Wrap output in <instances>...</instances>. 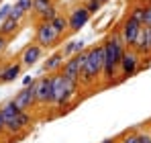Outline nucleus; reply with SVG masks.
Instances as JSON below:
<instances>
[{
  "label": "nucleus",
  "mask_w": 151,
  "mask_h": 143,
  "mask_svg": "<svg viewBox=\"0 0 151 143\" xmlns=\"http://www.w3.org/2000/svg\"><path fill=\"white\" fill-rule=\"evenodd\" d=\"M19 29H21V21H17V19H12V17H8L6 21H2L0 23V35H4V37H14L17 33H19Z\"/></svg>",
  "instance_id": "nucleus-13"
},
{
  "label": "nucleus",
  "mask_w": 151,
  "mask_h": 143,
  "mask_svg": "<svg viewBox=\"0 0 151 143\" xmlns=\"http://www.w3.org/2000/svg\"><path fill=\"white\" fill-rule=\"evenodd\" d=\"M82 49H86V43H84L82 39H72V41H68V43L61 47V53H63V57L68 59V57H72L76 53H80Z\"/></svg>",
  "instance_id": "nucleus-15"
},
{
  "label": "nucleus",
  "mask_w": 151,
  "mask_h": 143,
  "mask_svg": "<svg viewBox=\"0 0 151 143\" xmlns=\"http://www.w3.org/2000/svg\"><path fill=\"white\" fill-rule=\"evenodd\" d=\"M102 143H119V137H110V139H104Z\"/></svg>",
  "instance_id": "nucleus-30"
},
{
  "label": "nucleus",
  "mask_w": 151,
  "mask_h": 143,
  "mask_svg": "<svg viewBox=\"0 0 151 143\" xmlns=\"http://www.w3.org/2000/svg\"><path fill=\"white\" fill-rule=\"evenodd\" d=\"M23 72V64L21 61H8L0 68V84H10L14 82Z\"/></svg>",
  "instance_id": "nucleus-11"
},
{
  "label": "nucleus",
  "mask_w": 151,
  "mask_h": 143,
  "mask_svg": "<svg viewBox=\"0 0 151 143\" xmlns=\"http://www.w3.org/2000/svg\"><path fill=\"white\" fill-rule=\"evenodd\" d=\"M35 98H37V106L39 108H55V92H53V78L51 74L41 76L35 80Z\"/></svg>",
  "instance_id": "nucleus-3"
},
{
  "label": "nucleus",
  "mask_w": 151,
  "mask_h": 143,
  "mask_svg": "<svg viewBox=\"0 0 151 143\" xmlns=\"http://www.w3.org/2000/svg\"><path fill=\"white\" fill-rule=\"evenodd\" d=\"M82 2H88V0H82Z\"/></svg>",
  "instance_id": "nucleus-32"
},
{
  "label": "nucleus",
  "mask_w": 151,
  "mask_h": 143,
  "mask_svg": "<svg viewBox=\"0 0 151 143\" xmlns=\"http://www.w3.org/2000/svg\"><path fill=\"white\" fill-rule=\"evenodd\" d=\"M102 70H104V43L92 45L86 66L80 72V88L92 90L102 78Z\"/></svg>",
  "instance_id": "nucleus-2"
},
{
  "label": "nucleus",
  "mask_w": 151,
  "mask_h": 143,
  "mask_svg": "<svg viewBox=\"0 0 151 143\" xmlns=\"http://www.w3.org/2000/svg\"><path fill=\"white\" fill-rule=\"evenodd\" d=\"M141 27H143V25L137 23V21H135V19H131V17H127L125 21L119 25V31H121L123 39H125L127 47H133V45H135V41H137V35L141 33Z\"/></svg>",
  "instance_id": "nucleus-9"
},
{
  "label": "nucleus",
  "mask_w": 151,
  "mask_h": 143,
  "mask_svg": "<svg viewBox=\"0 0 151 143\" xmlns=\"http://www.w3.org/2000/svg\"><path fill=\"white\" fill-rule=\"evenodd\" d=\"M145 4H147V6H149V8H151V0H147V2H145Z\"/></svg>",
  "instance_id": "nucleus-31"
},
{
  "label": "nucleus",
  "mask_w": 151,
  "mask_h": 143,
  "mask_svg": "<svg viewBox=\"0 0 151 143\" xmlns=\"http://www.w3.org/2000/svg\"><path fill=\"white\" fill-rule=\"evenodd\" d=\"M90 10L86 8V4H76L74 8H70L68 12V23H70V33H80V29H84L90 21Z\"/></svg>",
  "instance_id": "nucleus-6"
},
{
  "label": "nucleus",
  "mask_w": 151,
  "mask_h": 143,
  "mask_svg": "<svg viewBox=\"0 0 151 143\" xmlns=\"http://www.w3.org/2000/svg\"><path fill=\"white\" fill-rule=\"evenodd\" d=\"M43 51L45 49L41 47L39 43H29V45H25L23 47V51L19 53V61L23 64V68H33L39 59H43Z\"/></svg>",
  "instance_id": "nucleus-8"
},
{
  "label": "nucleus",
  "mask_w": 151,
  "mask_h": 143,
  "mask_svg": "<svg viewBox=\"0 0 151 143\" xmlns=\"http://www.w3.org/2000/svg\"><path fill=\"white\" fill-rule=\"evenodd\" d=\"M4 131H6V125H4V117H2V113H0V139L4 137Z\"/></svg>",
  "instance_id": "nucleus-28"
},
{
  "label": "nucleus",
  "mask_w": 151,
  "mask_h": 143,
  "mask_svg": "<svg viewBox=\"0 0 151 143\" xmlns=\"http://www.w3.org/2000/svg\"><path fill=\"white\" fill-rule=\"evenodd\" d=\"M84 4H86V8L90 10V14H96V12L102 8V2H100V0H88V2H84Z\"/></svg>",
  "instance_id": "nucleus-22"
},
{
  "label": "nucleus",
  "mask_w": 151,
  "mask_h": 143,
  "mask_svg": "<svg viewBox=\"0 0 151 143\" xmlns=\"http://www.w3.org/2000/svg\"><path fill=\"white\" fill-rule=\"evenodd\" d=\"M145 27H151V8L147 6V10H145V21H143Z\"/></svg>",
  "instance_id": "nucleus-27"
},
{
  "label": "nucleus",
  "mask_w": 151,
  "mask_h": 143,
  "mask_svg": "<svg viewBox=\"0 0 151 143\" xmlns=\"http://www.w3.org/2000/svg\"><path fill=\"white\" fill-rule=\"evenodd\" d=\"M149 129H151V125H149Z\"/></svg>",
  "instance_id": "nucleus-35"
},
{
  "label": "nucleus",
  "mask_w": 151,
  "mask_h": 143,
  "mask_svg": "<svg viewBox=\"0 0 151 143\" xmlns=\"http://www.w3.org/2000/svg\"><path fill=\"white\" fill-rule=\"evenodd\" d=\"M10 10H12V4H4V2L0 4V23L10 17Z\"/></svg>",
  "instance_id": "nucleus-23"
},
{
  "label": "nucleus",
  "mask_w": 151,
  "mask_h": 143,
  "mask_svg": "<svg viewBox=\"0 0 151 143\" xmlns=\"http://www.w3.org/2000/svg\"><path fill=\"white\" fill-rule=\"evenodd\" d=\"M80 72H82V64H80L78 55H72V57H68V59L63 61V66H61L59 74H61L63 78H68V80H72V82H78V84H80Z\"/></svg>",
  "instance_id": "nucleus-10"
},
{
  "label": "nucleus",
  "mask_w": 151,
  "mask_h": 143,
  "mask_svg": "<svg viewBox=\"0 0 151 143\" xmlns=\"http://www.w3.org/2000/svg\"><path fill=\"white\" fill-rule=\"evenodd\" d=\"M119 139H121V143H141V139H139V133H137V129L125 131L123 135H119Z\"/></svg>",
  "instance_id": "nucleus-19"
},
{
  "label": "nucleus",
  "mask_w": 151,
  "mask_h": 143,
  "mask_svg": "<svg viewBox=\"0 0 151 143\" xmlns=\"http://www.w3.org/2000/svg\"><path fill=\"white\" fill-rule=\"evenodd\" d=\"M119 143H121V139H119Z\"/></svg>",
  "instance_id": "nucleus-34"
},
{
  "label": "nucleus",
  "mask_w": 151,
  "mask_h": 143,
  "mask_svg": "<svg viewBox=\"0 0 151 143\" xmlns=\"http://www.w3.org/2000/svg\"><path fill=\"white\" fill-rule=\"evenodd\" d=\"M33 82H35V78H31V76H27L25 80H23V86H31Z\"/></svg>",
  "instance_id": "nucleus-29"
},
{
  "label": "nucleus",
  "mask_w": 151,
  "mask_h": 143,
  "mask_svg": "<svg viewBox=\"0 0 151 143\" xmlns=\"http://www.w3.org/2000/svg\"><path fill=\"white\" fill-rule=\"evenodd\" d=\"M63 53H61V49H57V51H53L49 57L45 59V64H43V68H41V74H57V72L61 70V66H63Z\"/></svg>",
  "instance_id": "nucleus-12"
},
{
  "label": "nucleus",
  "mask_w": 151,
  "mask_h": 143,
  "mask_svg": "<svg viewBox=\"0 0 151 143\" xmlns=\"http://www.w3.org/2000/svg\"><path fill=\"white\" fill-rule=\"evenodd\" d=\"M145 10H147V4H145V2H135V4L129 8V14H127V17H131V19H135L137 23L143 25V21H145Z\"/></svg>",
  "instance_id": "nucleus-17"
},
{
  "label": "nucleus",
  "mask_w": 151,
  "mask_h": 143,
  "mask_svg": "<svg viewBox=\"0 0 151 143\" xmlns=\"http://www.w3.org/2000/svg\"><path fill=\"white\" fill-rule=\"evenodd\" d=\"M10 100L14 102V106H17V108L27 110V113H31L33 108H37V98H35V82H33L31 86H23L17 94L10 98Z\"/></svg>",
  "instance_id": "nucleus-7"
},
{
  "label": "nucleus",
  "mask_w": 151,
  "mask_h": 143,
  "mask_svg": "<svg viewBox=\"0 0 151 143\" xmlns=\"http://www.w3.org/2000/svg\"><path fill=\"white\" fill-rule=\"evenodd\" d=\"M51 25L55 27V31H57L61 37H68V35H70V23H68V14H59V12H57V17L51 21Z\"/></svg>",
  "instance_id": "nucleus-16"
},
{
  "label": "nucleus",
  "mask_w": 151,
  "mask_h": 143,
  "mask_svg": "<svg viewBox=\"0 0 151 143\" xmlns=\"http://www.w3.org/2000/svg\"><path fill=\"white\" fill-rule=\"evenodd\" d=\"M55 17H57V6L53 4V6H49V8H47V10L39 17V21H53Z\"/></svg>",
  "instance_id": "nucleus-20"
},
{
  "label": "nucleus",
  "mask_w": 151,
  "mask_h": 143,
  "mask_svg": "<svg viewBox=\"0 0 151 143\" xmlns=\"http://www.w3.org/2000/svg\"><path fill=\"white\" fill-rule=\"evenodd\" d=\"M102 43H104V70H102L104 84H102V88H110V86L121 84L119 82V68H121V59H123V53L127 49V43L119 29L108 33Z\"/></svg>",
  "instance_id": "nucleus-1"
},
{
  "label": "nucleus",
  "mask_w": 151,
  "mask_h": 143,
  "mask_svg": "<svg viewBox=\"0 0 151 143\" xmlns=\"http://www.w3.org/2000/svg\"><path fill=\"white\" fill-rule=\"evenodd\" d=\"M137 133H139L141 143H151V129H149V127H147L145 131H143V129H137Z\"/></svg>",
  "instance_id": "nucleus-24"
},
{
  "label": "nucleus",
  "mask_w": 151,
  "mask_h": 143,
  "mask_svg": "<svg viewBox=\"0 0 151 143\" xmlns=\"http://www.w3.org/2000/svg\"><path fill=\"white\" fill-rule=\"evenodd\" d=\"M8 41H10L8 37H4V35H0V55L4 53V49L8 47Z\"/></svg>",
  "instance_id": "nucleus-26"
},
{
  "label": "nucleus",
  "mask_w": 151,
  "mask_h": 143,
  "mask_svg": "<svg viewBox=\"0 0 151 143\" xmlns=\"http://www.w3.org/2000/svg\"><path fill=\"white\" fill-rule=\"evenodd\" d=\"M53 4H55V0H35V2H33V14L39 19V17H41L49 6H53Z\"/></svg>",
  "instance_id": "nucleus-18"
},
{
  "label": "nucleus",
  "mask_w": 151,
  "mask_h": 143,
  "mask_svg": "<svg viewBox=\"0 0 151 143\" xmlns=\"http://www.w3.org/2000/svg\"><path fill=\"white\" fill-rule=\"evenodd\" d=\"M14 2L25 10L27 14H29V12H33V2H35V0H14Z\"/></svg>",
  "instance_id": "nucleus-25"
},
{
  "label": "nucleus",
  "mask_w": 151,
  "mask_h": 143,
  "mask_svg": "<svg viewBox=\"0 0 151 143\" xmlns=\"http://www.w3.org/2000/svg\"><path fill=\"white\" fill-rule=\"evenodd\" d=\"M141 33H143V41L139 43L137 51H139L143 57H151V27H145V25H143Z\"/></svg>",
  "instance_id": "nucleus-14"
},
{
  "label": "nucleus",
  "mask_w": 151,
  "mask_h": 143,
  "mask_svg": "<svg viewBox=\"0 0 151 143\" xmlns=\"http://www.w3.org/2000/svg\"><path fill=\"white\" fill-rule=\"evenodd\" d=\"M0 59H2V55H0Z\"/></svg>",
  "instance_id": "nucleus-33"
},
{
  "label": "nucleus",
  "mask_w": 151,
  "mask_h": 143,
  "mask_svg": "<svg viewBox=\"0 0 151 143\" xmlns=\"http://www.w3.org/2000/svg\"><path fill=\"white\" fill-rule=\"evenodd\" d=\"M10 17H12V19H17V21H23V19L27 17V12L19 6V4H17V2H14V4H12V10H10Z\"/></svg>",
  "instance_id": "nucleus-21"
},
{
  "label": "nucleus",
  "mask_w": 151,
  "mask_h": 143,
  "mask_svg": "<svg viewBox=\"0 0 151 143\" xmlns=\"http://www.w3.org/2000/svg\"><path fill=\"white\" fill-rule=\"evenodd\" d=\"M141 64H143V55L135 47H127L123 53V59H121V68H119V82L133 78L141 70Z\"/></svg>",
  "instance_id": "nucleus-4"
},
{
  "label": "nucleus",
  "mask_w": 151,
  "mask_h": 143,
  "mask_svg": "<svg viewBox=\"0 0 151 143\" xmlns=\"http://www.w3.org/2000/svg\"><path fill=\"white\" fill-rule=\"evenodd\" d=\"M63 37L55 31L51 21H39L35 27V43H39L43 49H55Z\"/></svg>",
  "instance_id": "nucleus-5"
}]
</instances>
